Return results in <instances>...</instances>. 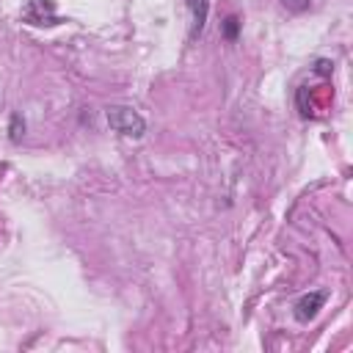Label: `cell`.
Returning <instances> with one entry per match:
<instances>
[{
    "label": "cell",
    "mask_w": 353,
    "mask_h": 353,
    "mask_svg": "<svg viewBox=\"0 0 353 353\" xmlns=\"http://www.w3.org/2000/svg\"><path fill=\"white\" fill-rule=\"evenodd\" d=\"M105 119L110 124V130L127 135V138H141L146 132V121L138 110H132L130 105H110L105 110Z\"/></svg>",
    "instance_id": "cell-1"
},
{
    "label": "cell",
    "mask_w": 353,
    "mask_h": 353,
    "mask_svg": "<svg viewBox=\"0 0 353 353\" xmlns=\"http://www.w3.org/2000/svg\"><path fill=\"white\" fill-rule=\"evenodd\" d=\"M325 298H328V295H325L323 290H317V292H309V295L298 298V303H295V320H298V323H309V320H314V317H317V312L323 309Z\"/></svg>",
    "instance_id": "cell-2"
},
{
    "label": "cell",
    "mask_w": 353,
    "mask_h": 353,
    "mask_svg": "<svg viewBox=\"0 0 353 353\" xmlns=\"http://www.w3.org/2000/svg\"><path fill=\"white\" fill-rule=\"evenodd\" d=\"M25 19L30 25H52L55 14H52V3L50 0H28L25 6Z\"/></svg>",
    "instance_id": "cell-3"
},
{
    "label": "cell",
    "mask_w": 353,
    "mask_h": 353,
    "mask_svg": "<svg viewBox=\"0 0 353 353\" xmlns=\"http://www.w3.org/2000/svg\"><path fill=\"white\" fill-rule=\"evenodd\" d=\"M190 17H193V36L204 30L207 25V14H210V0H185Z\"/></svg>",
    "instance_id": "cell-4"
},
{
    "label": "cell",
    "mask_w": 353,
    "mask_h": 353,
    "mask_svg": "<svg viewBox=\"0 0 353 353\" xmlns=\"http://www.w3.org/2000/svg\"><path fill=\"white\" fill-rule=\"evenodd\" d=\"M237 30H240V19L232 14V17H226L223 19V36L229 39V41H234L237 39Z\"/></svg>",
    "instance_id": "cell-5"
},
{
    "label": "cell",
    "mask_w": 353,
    "mask_h": 353,
    "mask_svg": "<svg viewBox=\"0 0 353 353\" xmlns=\"http://www.w3.org/2000/svg\"><path fill=\"white\" fill-rule=\"evenodd\" d=\"M22 132H25V121L19 119V113H14L11 116V141H19Z\"/></svg>",
    "instance_id": "cell-6"
},
{
    "label": "cell",
    "mask_w": 353,
    "mask_h": 353,
    "mask_svg": "<svg viewBox=\"0 0 353 353\" xmlns=\"http://www.w3.org/2000/svg\"><path fill=\"white\" fill-rule=\"evenodd\" d=\"M290 11H303V8H309V0H281Z\"/></svg>",
    "instance_id": "cell-7"
}]
</instances>
